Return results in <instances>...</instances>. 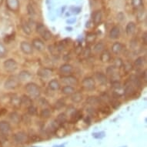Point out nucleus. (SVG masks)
Returning <instances> with one entry per match:
<instances>
[{
	"instance_id": "f257e3e1",
	"label": "nucleus",
	"mask_w": 147,
	"mask_h": 147,
	"mask_svg": "<svg viewBox=\"0 0 147 147\" xmlns=\"http://www.w3.org/2000/svg\"><path fill=\"white\" fill-rule=\"evenodd\" d=\"M26 91L31 99H37L41 95V89L34 82H29L26 86Z\"/></svg>"
},
{
	"instance_id": "f03ea898",
	"label": "nucleus",
	"mask_w": 147,
	"mask_h": 147,
	"mask_svg": "<svg viewBox=\"0 0 147 147\" xmlns=\"http://www.w3.org/2000/svg\"><path fill=\"white\" fill-rule=\"evenodd\" d=\"M20 80L16 76H10L5 82V88L7 89H16L20 86Z\"/></svg>"
},
{
	"instance_id": "7ed1b4c3",
	"label": "nucleus",
	"mask_w": 147,
	"mask_h": 147,
	"mask_svg": "<svg viewBox=\"0 0 147 147\" xmlns=\"http://www.w3.org/2000/svg\"><path fill=\"white\" fill-rule=\"evenodd\" d=\"M36 31L46 41H48L52 39V33L49 31V29L46 28L44 25L39 23L36 26Z\"/></svg>"
},
{
	"instance_id": "20e7f679",
	"label": "nucleus",
	"mask_w": 147,
	"mask_h": 147,
	"mask_svg": "<svg viewBox=\"0 0 147 147\" xmlns=\"http://www.w3.org/2000/svg\"><path fill=\"white\" fill-rule=\"evenodd\" d=\"M14 142L17 144H24L29 140V136L23 131H20L13 136Z\"/></svg>"
},
{
	"instance_id": "39448f33",
	"label": "nucleus",
	"mask_w": 147,
	"mask_h": 147,
	"mask_svg": "<svg viewBox=\"0 0 147 147\" xmlns=\"http://www.w3.org/2000/svg\"><path fill=\"white\" fill-rule=\"evenodd\" d=\"M82 86L83 89L88 91H92L96 88V83L92 77H86L82 80Z\"/></svg>"
},
{
	"instance_id": "423d86ee",
	"label": "nucleus",
	"mask_w": 147,
	"mask_h": 147,
	"mask_svg": "<svg viewBox=\"0 0 147 147\" xmlns=\"http://www.w3.org/2000/svg\"><path fill=\"white\" fill-rule=\"evenodd\" d=\"M17 68H18V64L12 59H7L4 63V69H5L6 72H13L17 69Z\"/></svg>"
},
{
	"instance_id": "0eeeda50",
	"label": "nucleus",
	"mask_w": 147,
	"mask_h": 147,
	"mask_svg": "<svg viewBox=\"0 0 147 147\" xmlns=\"http://www.w3.org/2000/svg\"><path fill=\"white\" fill-rule=\"evenodd\" d=\"M6 6L12 12H18L20 8V1L19 0H6Z\"/></svg>"
},
{
	"instance_id": "6e6552de",
	"label": "nucleus",
	"mask_w": 147,
	"mask_h": 147,
	"mask_svg": "<svg viewBox=\"0 0 147 147\" xmlns=\"http://www.w3.org/2000/svg\"><path fill=\"white\" fill-rule=\"evenodd\" d=\"M61 80H62V82L66 86H76L78 84V80L75 76H63Z\"/></svg>"
},
{
	"instance_id": "1a4fd4ad",
	"label": "nucleus",
	"mask_w": 147,
	"mask_h": 147,
	"mask_svg": "<svg viewBox=\"0 0 147 147\" xmlns=\"http://www.w3.org/2000/svg\"><path fill=\"white\" fill-rule=\"evenodd\" d=\"M20 49L22 53L26 55H31L32 53H33V47L28 42H22L20 44Z\"/></svg>"
},
{
	"instance_id": "9d476101",
	"label": "nucleus",
	"mask_w": 147,
	"mask_h": 147,
	"mask_svg": "<svg viewBox=\"0 0 147 147\" xmlns=\"http://www.w3.org/2000/svg\"><path fill=\"white\" fill-rule=\"evenodd\" d=\"M53 73V70L49 68L42 67L39 68L37 71V75L42 78H49L50 77Z\"/></svg>"
},
{
	"instance_id": "9b49d317",
	"label": "nucleus",
	"mask_w": 147,
	"mask_h": 147,
	"mask_svg": "<svg viewBox=\"0 0 147 147\" xmlns=\"http://www.w3.org/2000/svg\"><path fill=\"white\" fill-rule=\"evenodd\" d=\"M11 131V125L6 121H0V133L8 135Z\"/></svg>"
},
{
	"instance_id": "f8f14e48",
	"label": "nucleus",
	"mask_w": 147,
	"mask_h": 147,
	"mask_svg": "<svg viewBox=\"0 0 147 147\" xmlns=\"http://www.w3.org/2000/svg\"><path fill=\"white\" fill-rule=\"evenodd\" d=\"M32 46L34 49H36V50L42 52L45 49V44L43 41H42L39 39H34L32 42Z\"/></svg>"
},
{
	"instance_id": "ddd939ff",
	"label": "nucleus",
	"mask_w": 147,
	"mask_h": 147,
	"mask_svg": "<svg viewBox=\"0 0 147 147\" xmlns=\"http://www.w3.org/2000/svg\"><path fill=\"white\" fill-rule=\"evenodd\" d=\"M59 71L63 74H70L73 71V67L70 64L65 63V64L61 65L60 68H59Z\"/></svg>"
},
{
	"instance_id": "4468645a",
	"label": "nucleus",
	"mask_w": 147,
	"mask_h": 147,
	"mask_svg": "<svg viewBox=\"0 0 147 147\" xmlns=\"http://www.w3.org/2000/svg\"><path fill=\"white\" fill-rule=\"evenodd\" d=\"M10 102L12 104V106L15 107V108H20V106H21V98L20 96H18L17 95H13L11 97Z\"/></svg>"
},
{
	"instance_id": "2eb2a0df",
	"label": "nucleus",
	"mask_w": 147,
	"mask_h": 147,
	"mask_svg": "<svg viewBox=\"0 0 147 147\" xmlns=\"http://www.w3.org/2000/svg\"><path fill=\"white\" fill-rule=\"evenodd\" d=\"M102 21V12L100 10H97L92 14V22L94 23L96 26L98 25Z\"/></svg>"
},
{
	"instance_id": "dca6fc26",
	"label": "nucleus",
	"mask_w": 147,
	"mask_h": 147,
	"mask_svg": "<svg viewBox=\"0 0 147 147\" xmlns=\"http://www.w3.org/2000/svg\"><path fill=\"white\" fill-rule=\"evenodd\" d=\"M119 33H120V30L117 26H115L112 28V29L109 32V37L112 39H118L119 36Z\"/></svg>"
},
{
	"instance_id": "f3484780",
	"label": "nucleus",
	"mask_w": 147,
	"mask_h": 147,
	"mask_svg": "<svg viewBox=\"0 0 147 147\" xmlns=\"http://www.w3.org/2000/svg\"><path fill=\"white\" fill-rule=\"evenodd\" d=\"M32 99L30 97L26 96V95H23L21 97V106L29 108V106H32Z\"/></svg>"
},
{
	"instance_id": "a211bd4d",
	"label": "nucleus",
	"mask_w": 147,
	"mask_h": 147,
	"mask_svg": "<svg viewBox=\"0 0 147 147\" xmlns=\"http://www.w3.org/2000/svg\"><path fill=\"white\" fill-rule=\"evenodd\" d=\"M31 77H32V74L29 72L26 71V70L21 71L20 74H19V76H18L19 80H21V81H26V80H30Z\"/></svg>"
},
{
	"instance_id": "6ab92c4d",
	"label": "nucleus",
	"mask_w": 147,
	"mask_h": 147,
	"mask_svg": "<svg viewBox=\"0 0 147 147\" xmlns=\"http://www.w3.org/2000/svg\"><path fill=\"white\" fill-rule=\"evenodd\" d=\"M49 88L53 91H57L60 89V83L56 79L52 80L50 82H49Z\"/></svg>"
},
{
	"instance_id": "aec40b11",
	"label": "nucleus",
	"mask_w": 147,
	"mask_h": 147,
	"mask_svg": "<svg viewBox=\"0 0 147 147\" xmlns=\"http://www.w3.org/2000/svg\"><path fill=\"white\" fill-rule=\"evenodd\" d=\"M123 45L120 42H116L112 46V51H113V53L114 54H116V55H118L119 53L123 51Z\"/></svg>"
},
{
	"instance_id": "412c9836",
	"label": "nucleus",
	"mask_w": 147,
	"mask_h": 147,
	"mask_svg": "<svg viewBox=\"0 0 147 147\" xmlns=\"http://www.w3.org/2000/svg\"><path fill=\"white\" fill-rule=\"evenodd\" d=\"M136 26L133 22H129L125 27V32H126V34L128 36H132L136 31Z\"/></svg>"
},
{
	"instance_id": "4be33fe9",
	"label": "nucleus",
	"mask_w": 147,
	"mask_h": 147,
	"mask_svg": "<svg viewBox=\"0 0 147 147\" xmlns=\"http://www.w3.org/2000/svg\"><path fill=\"white\" fill-rule=\"evenodd\" d=\"M95 76H96V79L98 80V82L101 85H106L107 83V78L102 72H96Z\"/></svg>"
},
{
	"instance_id": "5701e85b",
	"label": "nucleus",
	"mask_w": 147,
	"mask_h": 147,
	"mask_svg": "<svg viewBox=\"0 0 147 147\" xmlns=\"http://www.w3.org/2000/svg\"><path fill=\"white\" fill-rule=\"evenodd\" d=\"M100 60L102 63H108L111 60V54L108 50H104L100 55Z\"/></svg>"
},
{
	"instance_id": "b1692460",
	"label": "nucleus",
	"mask_w": 147,
	"mask_h": 147,
	"mask_svg": "<svg viewBox=\"0 0 147 147\" xmlns=\"http://www.w3.org/2000/svg\"><path fill=\"white\" fill-rule=\"evenodd\" d=\"M9 119H11L12 122H13L16 124L20 123V121L22 120V117L20 114L16 113V112H12L9 114Z\"/></svg>"
},
{
	"instance_id": "393cba45",
	"label": "nucleus",
	"mask_w": 147,
	"mask_h": 147,
	"mask_svg": "<svg viewBox=\"0 0 147 147\" xmlns=\"http://www.w3.org/2000/svg\"><path fill=\"white\" fill-rule=\"evenodd\" d=\"M136 90L134 89L133 86L131 84H127L126 86L125 87V90H124V93H125V96H132L133 95L135 94Z\"/></svg>"
},
{
	"instance_id": "a878e982",
	"label": "nucleus",
	"mask_w": 147,
	"mask_h": 147,
	"mask_svg": "<svg viewBox=\"0 0 147 147\" xmlns=\"http://www.w3.org/2000/svg\"><path fill=\"white\" fill-rule=\"evenodd\" d=\"M21 26H22V30L24 31V32L27 35H30L32 32L31 27L29 26V24L25 20L22 19V21H21Z\"/></svg>"
},
{
	"instance_id": "bb28decb",
	"label": "nucleus",
	"mask_w": 147,
	"mask_h": 147,
	"mask_svg": "<svg viewBox=\"0 0 147 147\" xmlns=\"http://www.w3.org/2000/svg\"><path fill=\"white\" fill-rule=\"evenodd\" d=\"M71 99L73 102L75 103H79L82 100V95L81 92H74L73 94L71 95Z\"/></svg>"
},
{
	"instance_id": "cd10ccee",
	"label": "nucleus",
	"mask_w": 147,
	"mask_h": 147,
	"mask_svg": "<svg viewBox=\"0 0 147 147\" xmlns=\"http://www.w3.org/2000/svg\"><path fill=\"white\" fill-rule=\"evenodd\" d=\"M62 92L66 96H70V95H72L75 92V89L72 86H65L62 89Z\"/></svg>"
},
{
	"instance_id": "c85d7f7f",
	"label": "nucleus",
	"mask_w": 147,
	"mask_h": 147,
	"mask_svg": "<svg viewBox=\"0 0 147 147\" xmlns=\"http://www.w3.org/2000/svg\"><path fill=\"white\" fill-rule=\"evenodd\" d=\"M86 102L90 106H96L100 102V99L96 96H90L86 99Z\"/></svg>"
},
{
	"instance_id": "c756f323",
	"label": "nucleus",
	"mask_w": 147,
	"mask_h": 147,
	"mask_svg": "<svg viewBox=\"0 0 147 147\" xmlns=\"http://www.w3.org/2000/svg\"><path fill=\"white\" fill-rule=\"evenodd\" d=\"M66 121H67V116H66L65 113H60L57 116V118L56 119V122L59 125L63 124V123H65Z\"/></svg>"
},
{
	"instance_id": "7c9ffc66",
	"label": "nucleus",
	"mask_w": 147,
	"mask_h": 147,
	"mask_svg": "<svg viewBox=\"0 0 147 147\" xmlns=\"http://www.w3.org/2000/svg\"><path fill=\"white\" fill-rule=\"evenodd\" d=\"M82 118V113L80 111H74L73 113L71 115V120L73 123H75L76 121L80 120Z\"/></svg>"
},
{
	"instance_id": "2f4dec72",
	"label": "nucleus",
	"mask_w": 147,
	"mask_h": 147,
	"mask_svg": "<svg viewBox=\"0 0 147 147\" xmlns=\"http://www.w3.org/2000/svg\"><path fill=\"white\" fill-rule=\"evenodd\" d=\"M105 49V45L102 42H99V43L96 44V46H94V51L96 53H102Z\"/></svg>"
},
{
	"instance_id": "473e14b6",
	"label": "nucleus",
	"mask_w": 147,
	"mask_h": 147,
	"mask_svg": "<svg viewBox=\"0 0 147 147\" xmlns=\"http://www.w3.org/2000/svg\"><path fill=\"white\" fill-rule=\"evenodd\" d=\"M40 116H41L42 118H49L51 116L50 109H43L41 111V113H40Z\"/></svg>"
},
{
	"instance_id": "72a5a7b5",
	"label": "nucleus",
	"mask_w": 147,
	"mask_h": 147,
	"mask_svg": "<svg viewBox=\"0 0 147 147\" xmlns=\"http://www.w3.org/2000/svg\"><path fill=\"white\" fill-rule=\"evenodd\" d=\"M130 80L131 81H133V83H134L137 87H139V88L141 87L142 82H141V80H140L137 76H132L130 77Z\"/></svg>"
},
{
	"instance_id": "f704fd0d",
	"label": "nucleus",
	"mask_w": 147,
	"mask_h": 147,
	"mask_svg": "<svg viewBox=\"0 0 147 147\" xmlns=\"http://www.w3.org/2000/svg\"><path fill=\"white\" fill-rule=\"evenodd\" d=\"M96 34L94 33H89L87 34L86 36V42H89V43H92L96 40Z\"/></svg>"
},
{
	"instance_id": "c9c22d12",
	"label": "nucleus",
	"mask_w": 147,
	"mask_h": 147,
	"mask_svg": "<svg viewBox=\"0 0 147 147\" xmlns=\"http://www.w3.org/2000/svg\"><path fill=\"white\" fill-rule=\"evenodd\" d=\"M142 0H132V5L136 9H140L142 6Z\"/></svg>"
},
{
	"instance_id": "e433bc0d",
	"label": "nucleus",
	"mask_w": 147,
	"mask_h": 147,
	"mask_svg": "<svg viewBox=\"0 0 147 147\" xmlns=\"http://www.w3.org/2000/svg\"><path fill=\"white\" fill-rule=\"evenodd\" d=\"M28 113L30 116H35V115H36L37 114V109H36V107H35L33 105L29 106V108H28Z\"/></svg>"
},
{
	"instance_id": "4c0bfd02",
	"label": "nucleus",
	"mask_w": 147,
	"mask_h": 147,
	"mask_svg": "<svg viewBox=\"0 0 147 147\" xmlns=\"http://www.w3.org/2000/svg\"><path fill=\"white\" fill-rule=\"evenodd\" d=\"M6 53H7L6 49H5V47L4 46L3 44H2L0 42V57H1V58L5 57V55H6Z\"/></svg>"
},
{
	"instance_id": "58836bf2",
	"label": "nucleus",
	"mask_w": 147,
	"mask_h": 147,
	"mask_svg": "<svg viewBox=\"0 0 147 147\" xmlns=\"http://www.w3.org/2000/svg\"><path fill=\"white\" fill-rule=\"evenodd\" d=\"M123 65V60L119 58H116L114 61V67L115 68H120L122 67Z\"/></svg>"
},
{
	"instance_id": "ea45409f",
	"label": "nucleus",
	"mask_w": 147,
	"mask_h": 147,
	"mask_svg": "<svg viewBox=\"0 0 147 147\" xmlns=\"http://www.w3.org/2000/svg\"><path fill=\"white\" fill-rule=\"evenodd\" d=\"M64 106H65V102H64V101H63L62 99H59V100H57L56 104H55V107H56L57 109H61L63 108Z\"/></svg>"
},
{
	"instance_id": "a19ab883",
	"label": "nucleus",
	"mask_w": 147,
	"mask_h": 147,
	"mask_svg": "<svg viewBox=\"0 0 147 147\" xmlns=\"http://www.w3.org/2000/svg\"><path fill=\"white\" fill-rule=\"evenodd\" d=\"M27 10H28V13H29V16H33L34 15L36 14V12H35V9L32 7V5L31 4H29L28 6H27Z\"/></svg>"
},
{
	"instance_id": "79ce46f5",
	"label": "nucleus",
	"mask_w": 147,
	"mask_h": 147,
	"mask_svg": "<svg viewBox=\"0 0 147 147\" xmlns=\"http://www.w3.org/2000/svg\"><path fill=\"white\" fill-rule=\"evenodd\" d=\"M92 136L95 139H102L105 136V133L104 132H99V133H96L92 134Z\"/></svg>"
},
{
	"instance_id": "37998d69",
	"label": "nucleus",
	"mask_w": 147,
	"mask_h": 147,
	"mask_svg": "<svg viewBox=\"0 0 147 147\" xmlns=\"http://www.w3.org/2000/svg\"><path fill=\"white\" fill-rule=\"evenodd\" d=\"M123 68H124V69H125V72H129L131 69H132V65H131L130 63H125V64L123 63Z\"/></svg>"
},
{
	"instance_id": "c03bdc74",
	"label": "nucleus",
	"mask_w": 147,
	"mask_h": 147,
	"mask_svg": "<svg viewBox=\"0 0 147 147\" xmlns=\"http://www.w3.org/2000/svg\"><path fill=\"white\" fill-rule=\"evenodd\" d=\"M135 64L136 66H141L143 64V58L142 57H139V58L136 60Z\"/></svg>"
},
{
	"instance_id": "a18cd8bd",
	"label": "nucleus",
	"mask_w": 147,
	"mask_h": 147,
	"mask_svg": "<svg viewBox=\"0 0 147 147\" xmlns=\"http://www.w3.org/2000/svg\"><path fill=\"white\" fill-rule=\"evenodd\" d=\"M90 53H91V51H90V49L89 48H86L82 52V55L84 56H89L90 55Z\"/></svg>"
},
{
	"instance_id": "49530a36",
	"label": "nucleus",
	"mask_w": 147,
	"mask_h": 147,
	"mask_svg": "<svg viewBox=\"0 0 147 147\" xmlns=\"http://www.w3.org/2000/svg\"><path fill=\"white\" fill-rule=\"evenodd\" d=\"M147 33L146 32H144L143 33V36H142V40H143V42H144V44H146L147 43Z\"/></svg>"
},
{
	"instance_id": "de8ad7c7",
	"label": "nucleus",
	"mask_w": 147,
	"mask_h": 147,
	"mask_svg": "<svg viewBox=\"0 0 147 147\" xmlns=\"http://www.w3.org/2000/svg\"><path fill=\"white\" fill-rule=\"evenodd\" d=\"M143 75H144V77H143V79H144L145 81H146V70L144 71V73H143Z\"/></svg>"
},
{
	"instance_id": "09e8293b",
	"label": "nucleus",
	"mask_w": 147,
	"mask_h": 147,
	"mask_svg": "<svg viewBox=\"0 0 147 147\" xmlns=\"http://www.w3.org/2000/svg\"><path fill=\"white\" fill-rule=\"evenodd\" d=\"M3 0H0V6L2 5V4H3Z\"/></svg>"
},
{
	"instance_id": "8fccbe9b",
	"label": "nucleus",
	"mask_w": 147,
	"mask_h": 147,
	"mask_svg": "<svg viewBox=\"0 0 147 147\" xmlns=\"http://www.w3.org/2000/svg\"><path fill=\"white\" fill-rule=\"evenodd\" d=\"M123 147H126V146H123Z\"/></svg>"
},
{
	"instance_id": "3c124183",
	"label": "nucleus",
	"mask_w": 147,
	"mask_h": 147,
	"mask_svg": "<svg viewBox=\"0 0 147 147\" xmlns=\"http://www.w3.org/2000/svg\"><path fill=\"white\" fill-rule=\"evenodd\" d=\"M33 147H36V146H33Z\"/></svg>"
}]
</instances>
